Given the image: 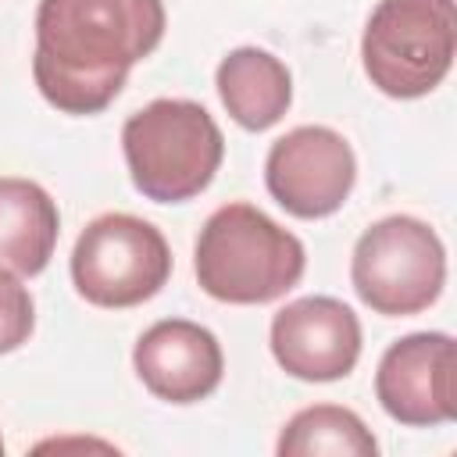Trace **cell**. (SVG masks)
Here are the masks:
<instances>
[{
    "label": "cell",
    "instance_id": "obj_1",
    "mask_svg": "<svg viewBox=\"0 0 457 457\" xmlns=\"http://www.w3.org/2000/svg\"><path fill=\"white\" fill-rule=\"evenodd\" d=\"M161 0H39L32 79L50 107L89 118L164 39Z\"/></svg>",
    "mask_w": 457,
    "mask_h": 457
},
{
    "label": "cell",
    "instance_id": "obj_2",
    "mask_svg": "<svg viewBox=\"0 0 457 457\" xmlns=\"http://www.w3.org/2000/svg\"><path fill=\"white\" fill-rule=\"evenodd\" d=\"M307 268L303 243L271 221L253 204H225L218 207L193 250V271L200 289L221 303H271L286 296Z\"/></svg>",
    "mask_w": 457,
    "mask_h": 457
},
{
    "label": "cell",
    "instance_id": "obj_3",
    "mask_svg": "<svg viewBox=\"0 0 457 457\" xmlns=\"http://www.w3.org/2000/svg\"><path fill=\"white\" fill-rule=\"evenodd\" d=\"M121 150L132 186L154 204L200 196L225 157L218 121L196 100H154L121 125Z\"/></svg>",
    "mask_w": 457,
    "mask_h": 457
},
{
    "label": "cell",
    "instance_id": "obj_4",
    "mask_svg": "<svg viewBox=\"0 0 457 457\" xmlns=\"http://www.w3.org/2000/svg\"><path fill=\"white\" fill-rule=\"evenodd\" d=\"M457 54L453 0H378L361 36L371 86L393 100L432 93Z\"/></svg>",
    "mask_w": 457,
    "mask_h": 457
},
{
    "label": "cell",
    "instance_id": "obj_5",
    "mask_svg": "<svg viewBox=\"0 0 457 457\" xmlns=\"http://www.w3.org/2000/svg\"><path fill=\"white\" fill-rule=\"evenodd\" d=\"M350 282L364 307L382 318L428 311L446 282V250L436 228L411 214L368 225L350 257Z\"/></svg>",
    "mask_w": 457,
    "mask_h": 457
},
{
    "label": "cell",
    "instance_id": "obj_6",
    "mask_svg": "<svg viewBox=\"0 0 457 457\" xmlns=\"http://www.w3.org/2000/svg\"><path fill=\"white\" fill-rule=\"evenodd\" d=\"M171 278V250L161 228L136 214L93 218L71 250V282L93 307L125 311L157 296Z\"/></svg>",
    "mask_w": 457,
    "mask_h": 457
},
{
    "label": "cell",
    "instance_id": "obj_7",
    "mask_svg": "<svg viewBox=\"0 0 457 457\" xmlns=\"http://www.w3.org/2000/svg\"><path fill=\"white\" fill-rule=\"evenodd\" d=\"M357 182L350 143L328 125H300L278 136L264 161V186L293 218L318 221L336 214Z\"/></svg>",
    "mask_w": 457,
    "mask_h": 457
},
{
    "label": "cell",
    "instance_id": "obj_8",
    "mask_svg": "<svg viewBox=\"0 0 457 457\" xmlns=\"http://www.w3.org/2000/svg\"><path fill=\"white\" fill-rule=\"evenodd\" d=\"M375 396L393 421L411 428L453 421V339L446 332H411L396 339L378 361Z\"/></svg>",
    "mask_w": 457,
    "mask_h": 457
},
{
    "label": "cell",
    "instance_id": "obj_9",
    "mask_svg": "<svg viewBox=\"0 0 457 457\" xmlns=\"http://www.w3.org/2000/svg\"><path fill=\"white\" fill-rule=\"evenodd\" d=\"M271 357L303 382L346 378L361 357V321L336 296H300L271 318Z\"/></svg>",
    "mask_w": 457,
    "mask_h": 457
},
{
    "label": "cell",
    "instance_id": "obj_10",
    "mask_svg": "<svg viewBox=\"0 0 457 457\" xmlns=\"http://www.w3.org/2000/svg\"><path fill=\"white\" fill-rule=\"evenodd\" d=\"M132 368L157 400L196 403L221 386L225 353L211 328L186 318H164L136 339Z\"/></svg>",
    "mask_w": 457,
    "mask_h": 457
},
{
    "label": "cell",
    "instance_id": "obj_11",
    "mask_svg": "<svg viewBox=\"0 0 457 457\" xmlns=\"http://www.w3.org/2000/svg\"><path fill=\"white\" fill-rule=\"evenodd\" d=\"M61 214L54 196L32 179H0V271L32 278L57 246Z\"/></svg>",
    "mask_w": 457,
    "mask_h": 457
},
{
    "label": "cell",
    "instance_id": "obj_12",
    "mask_svg": "<svg viewBox=\"0 0 457 457\" xmlns=\"http://www.w3.org/2000/svg\"><path fill=\"white\" fill-rule=\"evenodd\" d=\"M214 86L232 121L243 125L246 132H264L278 125L293 104L289 68L261 46H239L225 54L218 64Z\"/></svg>",
    "mask_w": 457,
    "mask_h": 457
},
{
    "label": "cell",
    "instance_id": "obj_13",
    "mask_svg": "<svg viewBox=\"0 0 457 457\" xmlns=\"http://www.w3.org/2000/svg\"><path fill=\"white\" fill-rule=\"evenodd\" d=\"M282 457H318V453H332V457H375L378 443L371 436V428L350 411V407H336V403H314L296 411L275 446Z\"/></svg>",
    "mask_w": 457,
    "mask_h": 457
},
{
    "label": "cell",
    "instance_id": "obj_14",
    "mask_svg": "<svg viewBox=\"0 0 457 457\" xmlns=\"http://www.w3.org/2000/svg\"><path fill=\"white\" fill-rule=\"evenodd\" d=\"M32 328H36V303L29 289L18 282V275L0 271V353H11L21 343H29Z\"/></svg>",
    "mask_w": 457,
    "mask_h": 457
},
{
    "label": "cell",
    "instance_id": "obj_15",
    "mask_svg": "<svg viewBox=\"0 0 457 457\" xmlns=\"http://www.w3.org/2000/svg\"><path fill=\"white\" fill-rule=\"evenodd\" d=\"M0 453H4V439H0Z\"/></svg>",
    "mask_w": 457,
    "mask_h": 457
}]
</instances>
